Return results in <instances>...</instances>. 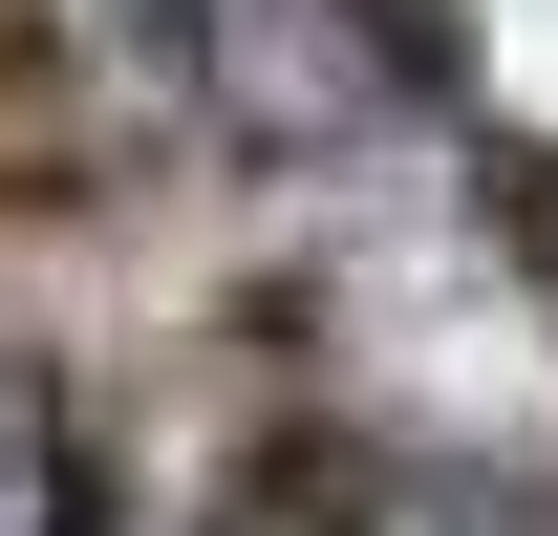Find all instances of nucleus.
Instances as JSON below:
<instances>
[{
	"instance_id": "1",
	"label": "nucleus",
	"mask_w": 558,
	"mask_h": 536,
	"mask_svg": "<svg viewBox=\"0 0 558 536\" xmlns=\"http://www.w3.org/2000/svg\"><path fill=\"white\" fill-rule=\"evenodd\" d=\"M429 0H172V86H194V130L236 172H323L365 150L387 108L429 86Z\"/></svg>"
},
{
	"instance_id": "2",
	"label": "nucleus",
	"mask_w": 558,
	"mask_h": 536,
	"mask_svg": "<svg viewBox=\"0 0 558 536\" xmlns=\"http://www.w3.org/2000/svg\"><path fill=\"white\" fill-rule=\"evenodd\" d=\"M0 194L22 215L86 194V44H65V0H0Z\"/></svg>"
},
{
	"instance_id": "3",
	"label": "nucleus",
	"mask_w": 558,
	"mask_h": 536,
	"mask_svg": "<svg viewBox=\"0 0 558 536\" xmlns=\"http://www.w3.org/2000/svg\"><path fill=\"white\" fill-rule=\"evenodd\" d=\"M0 536H86V429L44 343H0Z\"/></svg>"
},
{
	"instance_id": "4",
	"label": "nucleus",
	"mask_w": 558,
	"mask_h": 536,
	"mask_svg": "<svg viewBox=\"0 0 558 536\" xmlns=\"http://www.w3.org/2000/svg\"><path fill=\"white\" fill-rule=\"evenodd\" d=\"M344 536H515V494H494V472H409V451H365V472H344Z\"/></svg>"
}]
</instances>
